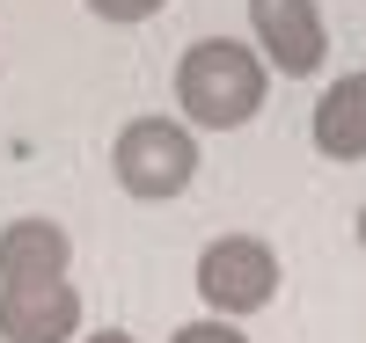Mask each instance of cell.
Segmentation results:
<instances>
[{
  "instance_id": "obj_1",
  "label": "cell",
  "mask_w": 366,
  "mask_h": 343,
  "mask_svg": "<svg viewBox=\"0 0 366 343\" xmlns=\"http://www.w3.org/2000/svg\"><path fill=\"white\" fill-rule=\"evenodd\" d=\"M176 103L198 132H234L264 110V58L234 37H205L176 58Z\"/></svg>"
},
{
  "instance_id": "obj_2",
  "label": "cell",
  "mask_w": 366,
  "mask_h": 343,
  "mask_svg": "<svg viewBox=\"0 0 366 343\" xmlns=\"http://www.w3.org/2000/svg\"><path fill=\"white\" fill-rule=\"evenodd\" d=\"M110 168H117V183H125L132 198L162 205V198L191 190L198 139H191V124H176V117H132L125 132H117V146H110Z\"/></svg>"
},
{
  "instance_id": "obj_3",
  "label": "cell",
  "mask_w": 366,
  "mask_h": 343,
  "mask_svg": "<svg viewBox=\"0 0 366 343\" xmlns=\"http://www.w3.org/2000/svg\"><path fill=\"white\" fill-rule=\"evenodd\" d=\"M198 292H205L212 314H257V307H271V292H279V256H271V241H257V234L205 241Z\"/></svg>"
},
{
  "instance_id": "obj_4",
  "label": "cell",
  "mask_w": 366,
  "mask_h": 343,
  "mask_svg": "<svg viewBox=\"0 0 366 343\" xmlns=\"http://www.w3.org/2000/svg\"><path fill=\"white\" fill-rule=\"evenodd\" d=\"M249 29H257V58L271 73H293V81H308L330 51L315 0H249Z\"/></svg>"
},
{
  "instance_id": "obj_5",
  "label": "cell",
  "mask_w": 366,
  "mask_h": 343,
  "mask_svg": "<svg viewBox=\"0 0 366 343\" xmlns=\"http://www.w3.org/2000/svg\"><path fill=\"white\" fill-rule=\"evenodd\" d=\"M81 292L74 277H15L0 285V343H74Z\"/></svg>"
},
{
  "instance_id": "obj_6",
  "label": "cell",
  "mask_w": 366,
  "mask_h": 343,
  "mask_svg": "<svg viewBox=\"0 0 366 343\" xmlns=\"http://www.w3.org/2000/svg\"><path fill=\"white\" fill-rule=\"evenodd\" d=\"M74 270V241L59 220H8L0 227V285L15 277H66Z\"/></svg>"
},
{
  "instance_id": "obj_7",
  "label": "cell",
  "mask_w": 366,
  "mask_h": 343,
  "mask_svg": "<svg viewBox=\"0 0 366 343\" xmlns=\"http://www.w3.org/2000/svg\"><path fill=\"white\" fill-rule=\"evenodd\" d=\"M315 146L330 161H366V73H345L330 81V96L315 103Z\"/></svg>"
},
{
  "instance_id": "obj_8",
  "label": "cell",
  "mask_w": 366,
  "mask_h": 343,
  "mask_svg": "<svg viewBox=\"0 0 366 343\" xmlns=\"http://www.w3.org/2000/svg\"><path fill=\"white\" fill-rule=\"evenodd\" d=\"M88 8H96L103 22H147V15H162L169 0H88Z\"/></svg>"
},
{
  "instance_id": "obj_9",
  "label": "cell",
  "mask_w": 366,
  "mask_h": 343,
  "mask_svg": "<svg viewBox=\"0 0 366 343\" xmlns=\"http://www.w3.org/2000/svg\"><path fill=\"white\" fill-rule=\"evenodd\" d=\"M169 343H249L242 329H227V322H191V329H176Z\"/></svg>"
},
{
  "instance_id": "obj_10",
  "label": "cell",
  "mask_w": 366,
  "mask_h": 343,
  "mask_svg": "<svg viewBox=\"0 0 366 343\" xmlns=\"http://www.w3.org/2000/svg\"><path fill=\"white\" fill-rule=\"evenodd\" d=\"M81 343H139V336H125V329H96V336H81Z\"/></svg>"
},
{
  "instance_id": "obj_11",
  "label": "cell",
  "mask_w": 366,
  "mask_h": 343,
  "mask_svg": "<svg viewBox=\"0 0 366 343\" xmlns=\"http://www.w3.org/2000/svg\"><path fill=\"white\" fill-rule=\"evenodd\" d=\"M359 248H366V205H359Z\"/></svg>"
}]
</instances>
